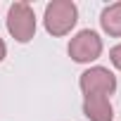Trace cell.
<instances>
[{
    "label": "cell",
    "instance_id": "obj_2",
    "mask_svg": "<svg viewBox=\"0 0 121 121\" xmlns=\"http://www.w3.org/2000/svg\"><path fill=\"white\" fill-rule=\"evenodd\" d=\"M7 31L17 43H29L36 36V14L33 7L24 0L12 3L10 12H7Z\"/></svg>",
    "mask_w": 121,
    "mask_h": 121
},
{
    "label": "cell",
    "instance_id": "obj_5",
    "mask_svg": "<svg viewBox=\"0 0 121 121\" xmlns=\"http://www.w3.org/2000/svg\"><path fill=\"white\" fill-rule=\"evenodd\" d=\"M83 114L88 121H112L114 119V107L109 97L102 95H83Z\"/></svg>",
    "mask_w": 121,
    "mask_h": 121
},
{
    "label": "cell",
    "instance_id": "obj_7",
    "mask_svg": "<svg viewBox=\"0 0 121 121\" xmlns=\"http://www.w3.org/2000/svg\"><path fill=\"white\" fill-rule=\"evenodd\" d=\"M109 59H112V64L121 71V43H119V45H114V48L109 50Z\"/></svg>",
    "mask_w": 121,
    "mask_h": 121
},
{
    "label": "cell",
    "instance_id": "obj_1",
    "mask_svg": "<svg viewBox=\"0 0 121 121\" xmlns=\"http://www.w3.org/2000/svg\"><path fill=\"white\" fill-rule=\"evenodd\" d=\"M78 22V7L71 0H52L45 7V17H43V24H45V31L50 36H67Z\"/></svg>",
    "mask_w": 121,
    "mask_h": 121
},
{
    "label": "cell",
    "instance_id": "obj_4",
    "mask_svg": "<svg viewBox=\"0 0 121 121\" xmlns=\"http://www.w3.org/2000/svg\"><path fill=\"white\" fill-rule=\"evenodd\" d=\"M78 86H81L83 95H102V97H107V95H114V90H116V76L104 67H90V69H86L81 74Z\"/></svg>",
    "mask_w": 121,
    "mask_h": 121
},
{
    "label": "cell",
    "instance_id": "obj_3",
    "mask_svg": "<svg viewBox=\"0 0 121 121\" xmlns=\"http://www.w3.org/2000/svg\"><path fill=\"white\" fill-rule=\"evenodd\" d=\"M102 55V38L90 31V29H83L78 31L71 40H69V57L78 64H88V62H95V59Z\"/></svg>",
    "mask_w": 121,
    "mask_h": 121
},
{
    "label": "cell",
    "instance_id": "obj_8",
    "mask_svg": "<svg viewBox=\"0 0 121 121\" xmlns=\"http://www.w3.org/2000/svg\"><path fill=\"white\" fill-rule=\"evenodd\" d=\"M5 55H7V48H5V40L0 38V62L5 59Z\"/></svg>",
    "mask_w": 121,
    "mask_h": 121
},
{
    "label": "cell",
    "instance_id": "obj_6",
    "mask_svg": "<svg viewBox=\"0 0 121 121\" xmlns=\"http://www.w3.org/2000/svg\"><path fill=\"white\" fill-rule=\"evenodd\" d=\"M100 26H102L104 33H109L114 38H121V3H112L102 10Z\"/></svg>",
    "mask_w": 121,
    "mask_h": 121
}]
</instances>
